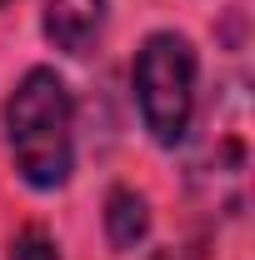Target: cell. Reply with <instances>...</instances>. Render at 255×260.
Wrapping results in <instances>:
<instances>
[{
    "mask_svg": "<svg viewBox=\"0 0 255 260\" xmlns=\"http://www.w3.org/2000/svg\"><path fill=\"white\" fill-rule=\"evenodd\" d=\"M5 140L20 180L35 190H55L75 165V105L55 70L35 65L5 100Z\"/></svg>",
    "mask_w": 255,
    "mask_h": 260,
    "instance_id": "obj_1",
    "label": "cell"
},
{
    "mask_svg": "<svg viewBox=\"0 0 255 260\" xmlns=\"http://www.w3.org/2000/svg\"><path fill=\"white\" fill-rule=\"evenodd\" d=\"M135 105L155 145H180L195 115V50L185 35L155 30L135 55Z\"/></svg>",
    "mask_w": 255,
    "mask_h": 260,
    "instance_id": "obj_2",
    "label": "cell"
},
{
    "mask_svg": "<svg viewBox=\"0 0 255 260\" xmlns=\"http://www.w3.org/2000/svg\"><path fill=\"white\" fill-rule=\"evenodd\" d=\"M105 35V0H45V40L65 55H90Z\"/></svg>",
    "mask_w": 255,
    "mask_h": 260,
    "instance_id": "obj_3",
    "label": "cell"
},
{
    "mask_svg": "<svg viewBox=\"0 0 255 260\" xmlns=\"http://www.w3.org/2000/svg\"><path fill=\"white\" fill-rule=\"evenodd\" d=\"M105 235H110L115 250H135L150 235V205H145L140 190H130V185L110 190V200H105Z\"/></svg>",
    "mask_w": 255,
    "mask_h": 260,
    "instance_id": "obj_4",
    "label": "cell"
},
{
    "mask_svg": "<svg viewBox=\"0 0 255 260\" xmlns=\"http://www.w3.org/2000/svg\"><path fill=\"white\" fill-rule=\"evenodd\" d=\"M10 260H60V250L40 235V230H20L10 240Z\"/></svg>",
    "mask_w": 255,
    "mask_h": 260,
    "instance_id": "obj_5",
    "label": "cell"
},
{
    "mask_svg": "<svg viewBox=\"0 0 255 260\" xmlns=\"http://www.w3.org/2000/svg\"><path fill=\"white\" fill-rule=\"evenodd\" d=\"M150 260H180V255H175V250H155Z\"/></svg>",
    "mask_w": 255,
    "mask_h": 260,
    "instance_id": "obj_6",
    "label": "cell"
},
{
    "mask_svg": "<svg viewBox=\"0 0 255 260\" xmlns=\"http://www.w3.org/2000/svg\"><path fill=\"white\" fill-rule=\"evenodd\" d=\"M0 5H10V0H0Z\"/></svg>",
    "mask_w": 255,
    "mask_h": 260,
    "instance_id": "obj_7",
    "label": "cell"
}]
</instances>
